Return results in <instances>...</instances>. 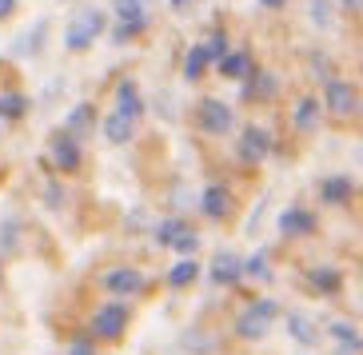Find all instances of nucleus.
I'll list each match as a JSON object with an SVG mask.
<instances>
[{
	"label": "nucleus",
	"mask_w": 363,
	"mask_h": 355,
	"mask_svg": "<svg viewBox=\"0 0 363 355\" xmlns=\"http://www.w3.org/2000/svg\"><path fill=\"white\" fill-rule=\"evenodd\" d=\"M104 12L100 9H80L68 21V33H65V48L68 52H84V48H92V40H100L104 36Z\"/></svg>",
	"instance_id": "obj_1"
},
{
	"label": "nucleus",
	"mask_w": 363,
	"mask_h": 355,
	"mask_svg": "<svg viewBox=\"0 0 363 355\" xmlns=\"http://www.w3.org/2000/svg\"><path fill=\"white\" fill-rule=\"evenodd\" d=\"M276 320H279V303L276 300H252V308L235 320V332L244 335V339H264Z\"/></svg>",
	"instance_id": "obj_2"
},
{
	"label": "nucleus",
	"mask_w": 363,
	"mask_h": 355,
	"mask_svg": "<svg viewBox=\"0 0 363 355\" xmlns=\"http://www.w3.org/2000/svg\"><path fill=\"white\" fill-rule=\"evenodd\" d=\"M128 303H104L96 315H92V339H120L128 332Z\"/></svg>",
	"instance_id": "obj_3"
},
{
	"label": "nucleus",
	"mask_w": 363,
	"mask_h": 355,
	"mask_svg": "<svg viewBox=\"0 0 363 355\" xmlns=\"http://www.w3.org/2000/svg\"><path fill=\"white\" fill-rule=\"evenodd\" d=\"M323 100H328V112L335 120H347L359 112V88L352 80H328L323 84Z\"/></svg>",
	"instance_id": "obj_4"
},
{
	"label": "nucleus",
	"mask_w": 363,
	"mask_h": 355,
	"mask_svg": "<svg viewBox=\"0 0 363 355\" xmlns=\"http://www.w3.org/2000/svg\"><path fill=\"white\" fill-rule=\"evenodd\" d=\"M196 124H200L208 136H228V132L235 128V116H232V108L224 104V100H200V108H196Z\"/></svg>",
	"instance_id": "obj_5"
},
{
	"label": "nucleus",
	"mask_w": 363,
	"mask_h": 355,
	"mask_svg": "<svg viewBox=\"0 0 363 355\" xmlns=\"http://www.w3.org/2000/svg\"><path fill=\"white\" fill-rule=\"evenodd\" d=\"M112 9H116V16H120V28L112 33L120 44L148 28V9H144V0H112Z\"/></svg>",
	"instance_id": "obj_6"
},
{
	"label": "nucleus",
	"mask_w": 363,
	"mask_h": 355,
	"mask_svg": "<svg viewBox=\"0 0 363 355\" xmlns=\"http://www.w3.org/2000/svg\"><path fill=\"white\" fill-rule=\"evenodd\" d=\"M235 152H240V160L244 164H264L267 156H272V132H267L264 124H247V128L240 132Z\"/></svg>",
	"instance_id": "obj_7"
},
{
	"label": "nucleus",
	"mask_w": 363,
	"mask_h": 355,
	"mask_svg": "<svg viewBox=\"0 0 363 355\" xmlns=\"http://www.w3.org/2000/svg\"><path fill=\"white\" fill-rule=\"evenodd\" d=\"M100 288L108 291V295H140V291L148 288V276L136 268H112L100 276Z\"/></svg>",
	"instance_id": "obj_8"
},
{
	"label": "nucleus",
	"mask_w": 363,
	"mask_h": 355,
	"mask_svg": "<svg viewBox=\"0 0 363 355\" xmlns=\"http://www.w3.org/2000/svg\"><path fill=\"white\" fill-rule=\"evenodd\" d=\"M279 236L284 240H299V236H315V212H308V208H284L276 220Z\"/></svg>",
	"instance_id": "obj_9"
},
{
	"label": "nucleus",
	"mask_w": 363,
	"mask_h": 355,
	"mask_svg": "<svg viewBox=\"0 0 363 355\" xmlns=\"http://www.w3.org/2000/svg\"><path fill=\"white\" fill-rule=\"evenodd\" d=\"M48 156H52V164L60 168V172H76V168H80V160H84L80 140H72L68 132H56V136H52V148H48Z\"/></svg>",
	"instance_id": "obj_10"
},
{
	"label": "nucleus",
	"mask_w": 363,
	"mask_h": 355,
	"mask_svg": "<svg viewBox=\"0 0 363 355\" xmlns=\"http://www.w3.org/2000/svg\"><path fill=\"white\" fill-rule=\"evenodd\" d=\"M279 92V76L267 68H252L244 76V100H276Z\"/></svg>",
	"instance_id": "obj_11"
},
{
	"label": "nucleus",
	"mask_w": 363,
	"mask_h": 355,
	"mask_svg": "<svg viewBox=\"0 0 363 355\" xmlns=\"http://www.w3.org/2000/svg\"><path fill=\"white\" fill-rule=\"evenodd\" d=\"M232 196H228V188H220V184H208L200 196V212L208 215V220H228L232 215Z\"/></svg>",
	"instance_id": "obj_12"
},
{
	"label": "nucleus",
	"mask_w": 363,
	"mask_h": 355,
	"mask_svg": "<svg viewBox=\"0 0 363 355\" xmlns=\"http://www.w3.org/2000/svg\"><path fill=\"white\" fill-rule=\"evenodd\" d=\"M116 116H124L128 124H140V116H144V100H140V92H136V80H120V88H116Z\"/></svg>",
	"instance_id": "obj_13"
},
{
	"label": "nucleus",
	"mask_w": 363,
	"mask_h": 355,
	"mask_svg": "<svg viewBox=\"0 0 363 355\" xmlns=\"http://www.w3.org/2000/svg\"><path fill=\"white\" fill-rule=\"evenodd\" d=\"M240 280H244V276H240V256H235V252H220V256L212 259V283L216 288H235Z\"/></svg>",
	"instance_id": "obj_14"
},
{
	"label": "nucleus",
	"mask_w": 363,
	"mask_h": 355,
	"mask_svg": "<svg viewBox=\"0 0 363 355\" xmlns=\"http://www.w3.org/2000/svg\"><path fill=\"white\" fill-rule=\"evenodd\" d=\"M320 116H323L320 100H315V96H299L296 100V112H291V124H296V132H315Z\"/></svg>",
	"instance_id": "obj_15"
},
{
	"label": "nucleus",
	"mask_w": 363,
	"mask_h": 355,
	"mask_svg": "<svg viewBox=\"0 0 363 355\" xmlns=\"http://www.w3.org/2000/svg\"><path fill=\"white\" fill-rule=\"evenodd\" d=\"M308 283H311V291H320V295H335V291H343V271L320 264V268L308 271Z\"/></svg>",
	"instance_id": "obj_16"
},
{
	"label": "nucleus",
	"mask_w": 363,
	"mask_h": 355,
	"mask_svg": "<svg viewBox=\"0 0 363 355\" xmlns=\"http://www.w3.org/2000/svg\"><path fill=\"white\" fill-rule=\"evenodd\" d=\"M320 196H323V204H347L355 196V180L352 176H328L320 184Z\"/></svg>",
	"instance_id": "obj_17"
},
{
	"label": "nucleus",
	"mask_w": 363,
	"mask_h": 355,
	"mask_svg": "<svg viewBox=\"0 0 363 355\" xmlns=\"http://www.w3.org/2000/svg\"><path fill=\"white\" fill-rule=\"evenodd\" d=\"M92 120H96V108H92V104L84 100V104H76L72 112H68V120H65V132L72 136V140H80V136H84V132L92 128Z\"/></svg>",
	"instance_id": "obj_18"
},
{
	"label": "nucleus",
	"mask_w": 363,
	"mask_h": 355,
	"mask_svg": "<svg viewBox=\"0 0 363 355\" xmlns=\"http://www.w3.org/2000/svg\"><path fill=\"white\" fill-rule=\"evenodd\" d=\"M284 327L291 332V339H296L299 347H315V344H320V327H315L311 320H303V315H288Z\"/></svg>",
	"instance_id": "obj_19"
},
{
	"label": "nucleus",
	"mask_w": 363,
	"mask_h": 355,
	"mask_svg": "<svg viewBox=\"0 0 363 355\" xmlns=\"http://www.w3.org/2000/svg\"><path fill=\"white\" fill-rule=\"evenodd\" d=\"M308 16L315 28H323V33H331L335 24H340V12H335V0H311L308 4Z\"/></svg>",
	"instance_id": "obj_20"
},
{
	"label": "nucleus",
	"mask_w": 363,
	"mask_h": 355,
	"mask_svg": "<svg viewBox=\"0 0 363 355\" xmlns=\"http://www.w3.org/2000/svg\"><path fill=\"white\" fill-rule=\"evenodd\" d=\"M240 276H247V280H256V283H272V264H267V252H256V256L240 259Z\"/></svg>",
	"instance_id": "obj_21"
},
{
	"label": "nucleus",
	"mask_w": 363,
	"mask_h": 355,
	"mask_svg": "<svg viewBox=\"0 0 363 355\" xmlns=\"http://www.w3.org/2000/svg\"><path fill=\"white\" fill-rule=\"evenodd\" d=\"M252 68H256L252 64V52H228L220 60V76H228V80H244Z\"/></svg>",
	"instance_id": "obj_22"
},
{
	"label": "nucleus",
	"mask_w": 363,
	"mask_h": 355,
	"mask_svg": "<svg viewBox=\"0 0 363 355\" xmlns=\"http://www.w3.org/2000/svg\"><path fill=\"white\" fill-rule=\"evenodd\" d=\"M208 64H212V60H208V48H203V44H192V48H188V56H184V80H200L203 72H208Z\"/></svg>",
	"instance_id": "obj_23"
},
{
	"label": "nucleus",
	"mask_w": 363,
	"mask_h": 355,
	"mask_svg": "<svg viewBox=\"0 0 363 355\" xmlns=\"http://www.w3.org/2000/svg\"><path fill=\"white\" fill-rule=\"evenodd\" d=\"M132 132H136V124H128V120L116 116V112H112V116L104 120V136H108V144H128V140H132Z\"/></svg>",
	"instance_id": "obj_24"
},
{
	"label": "nucleus",
	"mask_w": 363,
	"mask_h": 355,
	"mask_svg": "<svg viewBox=\"0 0 363 355\" xmlns=\"http://www.w3.org/2000/svg\"><path fill=\"white\" fill-rule=\"evenodd\" d=\"M196 276H200V264H196V259H180V264L168 271V288H188Z\"/></svg>",
	"instance_id": "obj_25"
},
{
	"label": "nucleus",
	"mask_w": 363,
	"mask_h": 355,
	"mask_svg": "<svg viewBox=\"0 0 363 355\" xmlns=\"http://www.w3.org/2000/svg\"><path fill=\"white\" fill-rule=\"evenodd\" d=\"M28 112V100L21 92H0V120H21Z\"/></svg>",
	"instance_id": "obj_26"
},
{
	"label": "nucleus",
	"mask_w": 363,
	"mask_h": 355,
	"mask_svg": "<svg viewBox=\"0 0 363 355\" xmlns=\"http://www.w3.org/2000/svg\"><path fill=\"white\" fill-rule=\"evenodd\" d=\"M331 335H335V339H340V347H343V351H359V347H363V339H359V332H355V327H352V323H343V320H335V323H331Z\"/></svg>",
	"instance_id": "obj_27"
},
{
	"label": "nucleus",
	"mask_w": 363,
	"mask_h": 355,
	"mask_svg": "<svg viewBox=\"0 0 363 355\" xmlns=\"http://www.w3.org/2000/svg\"><path fill=\"white\" fill-rule=\"evenodd\" d=\"M168 248H172V252H180V256H184V259H192V252H196V248H200V236H196L192 227L184 224V227H180V232H176V236H172V244H168Z\"/></svg>",
	"instance_id": "obj_28"
},
{
	"label": "nucleus",
	"mask_w": 363,
	"mask_h": 355,
	"mask_svg": "<svg viewBox=\"0 0 363 355\" xmlns=\"http://www.w3.org/2000/svg\"><path fill=\"white\" fill-rule=\"evenodd\" d=\"M44 36H48V21H36L33 36H21V44H16V48H28V56H36L44 48Z\"/></svg>",
	"instance_id": "obj_29"
},
{
	"label": "nucleus",
	"mask_w": 363,
	"mask_h": 355,
	"mask_svg": "<svg viewBox=\"0 0 363 355\" xmlns=\"http://www.w3.org/2000/svg\"><path fill=\"white\" fill-rule=\"evenodd\" d=\"M203 48H208V60H212V64H220V60L232 52V48H228V33H212V40L203 44Z\"/></svg>",
	"instance_id": "obj_30"
},
{
	"label": "nucleus",
	"mask_w": 363,
	"mask_h": 355,
	"mask_svg": "<svg viewBox=\"0 0 363 355\" xmlns=\"http://www.w3.org/2000/svg\"><path fill=\"white\" fill-rule=\"evenodd\" d=\"M180 227H184V220H180V215H172V220H164V224L156 227V244H160V248H168V244H172V236H176Z\"/></svg>",
	"instance_id": "obj_31"
},
{
	"label": "nucleus",
	"mask_w": 363,
	"mask_h": 355,
	"mask_svg": "<svg viewBox=\"0 0 363 355\" xmlns=\"http://www.w3.org/2000/svg\"><path fill=\"white\" fill-rule=\"evenodd\" d=\"M68 355H96V339H92V335H76Z\"/></svg>",
	"instance_id": "obj_32"
},
{
	"label": "nucleus",
	"mask_w": 363,
	"mask_h": 355,
	"mask_svg": "<svg viewBox=\"0 0 363 355\" xmlns=\"http://www.w3.org/2000/svg\"><path fill=\"white\" fill-rule=\"evenodd\" d=\"M16 220H4V227H0V252H12V244H16Z\"/></svg>",
	"instance_id": "obj_33"
},
{
	"label": "nucleus",
	"mask_w": 363,
	"mask_h": 355,
	"mask_svg": "<svg viewBox=\"0 0 363 355\" xmlns=\"http://www.w3.org/2000/svg\"><path fill=\"white\" fill-rule=\"evenodd\" d=\"M311 72L320 76L323 84H328V80H331V76H328V60H323V52H315V56H311Z\"/></svg>",
	"instance_id": "obj_34"
},
{
	"label": "nucleus",
	"mask_w": 363,
	"mask_h": 355,
	"mask_svg": "<svg viewBox=\"0 0 363 355\" xmlns=\"http://www.w3.org/2000/svg\"><path fill=\"white\" fill-rule=\"evenodd\" d=\"M12 12H16V0H0V21H4V16H12Z\"/></svg>",
	"instance_id": "obj_35"
},
{
	"label": "nucleus",
	"mask_w": 363,
	"mask_h": 355,
	"mask_svg": "<svg viewBox=\"0 0 363 355\" xmlns=\"http://www.w3.org/2000/svg\"><path fill=\"white\" fill-rule=\"evenodd\" d=\"M335 4H340V9H347L355 16V12H359V0H335Z\"/></svg>",
	"instance_id": "obj_36"
},
{
	"label": "nucleus",
	"mask_w": 363,
	"mask_h": 355,
	"mask_svg": "<svg viewBox=\"0 0 363 355\" xmlns=\"http://www.w3.org/2000/svg\"><path fill=\"white\" fill-rule=\"evenodd\" d=\"M259 4H264V9H284L288 0H259Z\"/></svg>",
	"instance_id": "obj_37"
},
{
	"label": "nucleus",
	"mask_w": 363,
	"mask_h": 355,
	"mask_svg": "<svg viewBox=\"0 0 363 355\" xmlns=\"http://www.w3.org/2000/svg\"><path fill=\"white\" fill-rule=\"evenodd\" d=\"M172 4H176V9H184V4H188V0H172Z\"/></svg>",
	"instance_id": "obj_38"
}]
</instances>
